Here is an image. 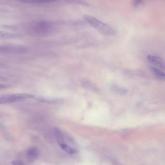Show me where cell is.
<instances>
[{
	"instance_id": "3",
	"label": "cell",
	"mask_w": 165,
	"mask_h": 165,
	"mask_svg": "<svg viewBox=\"0 0 165 165\" xmlns=\"http://www.w3.org/2000/svg\"><path fill=\"white\" fill-rule=\"evenodd\" d=\"M34 98V96L29 94H9L1 96L0 97V103L6 104L14 103L15 101H20L22 100L29 99Z\"/></svg>"
},
{
	"instance_id": "5",
	"label": "cell",
	"mask_w": 165,
	"mask_h": 165,
	"mask_svg": "<svg viewBox=\"0 0 165 165\" xmlns=\"http://www.w3.org/2000/svg\"><path fill=\"white\" fill-rule=\"evenodd\" d=\"M27 155L29 159L34 160L38 157V149L36 147H31L27 151Z\"/></svg>"
},
{
	"instance_id": "12",
	"label": "cell",
	"mask_w": 165,
	"mask_h": 165,
	"mask_svg": "<svg viewBox=\"0 0 165 165\" xmlns=\"http://www.w3.org/2000/svg\"><path fill=\"white\" fill-rule=\"evenodd\" d=\"M12 164L13 165H24L22 161L19 160H14L12 162Z\"/></svg>"
},
{
	"instance_id": "4",
	"label": "cell",
	"mask_w": 165,
	"mask_h": 165,
	"mask_svg": "<svg viewBox=\"0 0 165 165\" xmlns=\"http://www.w3.org/2000/svg\"><path fill=\"white\" fill-rule=\"evenodd\" d=\"M147 59L149 62L160 68L165 69V62L161 58L156 55H149L147 57Z\"/></svg>"
},
{
	"instance_id": "6",
	"label": "cell",
	"mask_w": 165,
	"mask_h": 165,
	"mask_svg": "<svg viewBox=\"0 0 165 165\" xmlns=\"http://www.w3.org/2000/svg\"><path fill=\"white\" fill-rule=\"evenodd\" d=\"M151 70L157 79L163 81H165V73L163 71L155 67H151Z\"/></svg>"
},
{
	"instance_id": "10",
	"label": "cell",
	"mask_w": 165,
	"mask_h": 165,
	"mask_svg": "<svg viewBox=\"0 0 165 165\" xmlns=\"http://www.w3.org/2000/svg\"><path fill=\"white\" fill-rule=\"evenodd\" d=\"M26 3H49L59 0H15Z\"/></svg>"
},
{
	"instance_id": "8",
	"label": "cell",
	"mask_w": 165,
	"mask_h": 165,
	"mask_svg": "<svg viewBox=\"0 0 165 165\" xmlns=\"http://www.w3.org/2000/svg\"><path fill=\"white\" fill-rule=\"evenodd\" d=\"M60 146L63 150L68 153L69 154H74L77 152L76 150L69 146L67 144H66V142L64 144H60Z\"/></svg>"
},
{
	"instance_id": "2",
	"label": "cell",
	"mask_w": 165,
	"mask_h": 165,
	"mask_svg": "<svg viewBox=\"0 0 165 165\" xmlns=\"http://www.w3.org/2000/svg\"><path fill=\"white\" fill-rule=\"evenodd\" d=\"M54 26L51 23L45 21L36 22L32 23L29 26V28L31 31L34 33L44 34L51 31Z\"/></svg>"
},
{
	"instance_id": "9",
	"label": "cell",
	"mask_w": 165,
	"mask_h": 165,
	"mask_svg": "<svg viewBox=\"0 0 165 165\" xmlns=\"http://www.w3.org/2000/svg\"><path fill=\"white\" fill-rule=\"evenodd\" d=\"M64 1L65 3H71V4H80L84 6H88V3L84 0H59Z\"/></svg>"
},
{
	"instance_id": "11",
	"label": "cell",
	"mask_w": 165,
	"mask_h": 165,
	"mask_svg": "<svg viewBox=\"0 0 165 165\" xmlns=\"http://www.w3.org/2000/svg\"><path fill=\"white\" fill-rule=\"evenodd\" d=\"M17 35L9 33H6L4 31H1L0 37L1 38H14L17 37Z\"/></svg>"
},
{
	"instance_id": "7",
	"label": "cell",
	"mask_w": 165,
	"mask_h": 165,
	"mask_svg": "<svg viewBox=\"0 0 165 165\" xmlns=\"http://www.w3.org/2000/svg\"><path fill=\"white\" fill-rule=\"evenodd\" d=\"M112 90L116 94L120 96H125L128 93V90L123 87L114 85L112 87Z\"/></svg>"
},
{
	"instance_id": "1",
	"label": "cell",
	"mask_w": 165,
	"mask_h": 165,
	"mask_svg": "<svg viewBox=\"0 0 165 165\" xmlns=\"http://www.w3.org/2000/svg\"><path fill=\"white\" fill-rule=\"evenodd\" d=\"M83 18L92 27L102 34L107 35H114L115 33L114 30L112 28L98 20L93 16L85 15L83 16Z\"/></svg>"
}]
</instances>
